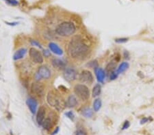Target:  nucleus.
I'll return each instance as SVG.
<instances>
[{"instance_id": "f257e3e1", "label": "nucleus", "mask_w": 154, "mask_h": 135, "mask_svg": "<svg viewBox=\"0 0 154 135\" xmlns=\"http://www.w3.org/2000/svg\"><path fill=\"white\" fill-rule=\"evenodd\" d=\"M90 52L89 47L80 36L72 38L68 45V53L71 58L84 60Z\"/></svg>"}, {"instance_id": "f03ea898", "label": "nucleus", "mask_w": 154, "mask_h": 135, "mask_svg": "<svg viewBox=\"0 0 154 135\" xmlns=\"http://www.w3.org/2000/svg\"><path fill=\"white\" fill-rule=\"evenodd\" d=\"M76 27L72 22L65 21L59 24L56 28V32L60 36H69L75 32Z\"/></svg>"}, {"instance_id": "7ed1b4c3", "label": "nucleus", "mask_w": 154, "mask_h": 135, "mask_svg": "<svg viewBox=\"0 0 154 135\" xmlns=\"http://www.w3.org/2000/svg\"><path fill=\"white\" fill-rule=\"evenodd\" d=\"M47 102L49 105L55 107L58 110L62 109V106H64L63 100L58 94L53 92H49L47 97Z\"/></svg>"}, {"instance_id": "20e7f679", "label": "nucleus", "mask_w": 154, "mask_h": 135, "mask_svg": "<svg viewBox=\"0 0 154 135\" xmlns=\"http://www.w3.org/2000/svg\"><path fill=\"white\" fill-rule=\"evenodd\" d=\"M74 92L76 96L83 101H86L90 97L88 87L84 84H77L74 87Z\"/></svg>"}, {"instance_id": "39448f33", "label": "nucleus", "mask_w": 154, "mask_h": 135, "mask_svg": "<svg viewBox=\"0 0 154 135\" xmlns=\"http://www.w3.org/2000/svg\"><path fill=\"white\" fill-rule=\"evenodd\" d=\"M29 56L32 60L36 64H42L43 62V57L41 52L34 47L30 49Z\"/></svg>"}, {"instance_id": "423d86ee", "label": "nucleus", "mask_w": 154, "mask_h": 135, "mask_svg": "<svg viewBox=\"0 0 154 135\" xmlns=\"http://www.w3.org/2000/svg\"><path fill=\"white\" fill-rule=\"evenodd\" d=\"M79 79L81 83L85 84H92L93 82V74L89 70H84L79 75Z\"/></svg>"}, {"instance_id": "0eeeda50", "label": "nucleus", "mask_w": 154, "mask_h": 135, "mask_svg": "<svg viewBox=\"0 0 154 135\" xmlns=\"http://www.w3.org/2000/svg\"><path fill=\"white\" fill-rule=\"evenodd\" d=\"M51 77V71L46 66H41L36 74V79L40 80L41 79H47Z\"/></svg>"}, {"instance_id": "6e6552de", "label": "nucleus", "mask_w": 154, "mask_h": 135, "mask_svg": "<svg viewBox=\"0 0 154 135\" xmlns=\"http://www.w3.org/2000/svg\"><path fill=\"white\" fill-rule=\"evenodd\" d=\"M63 76L65 80L71 82L76 79L77 73H76V70L73 68H66L64 70Z\"/></svg>"}, {"instance_id": "1a4fd4ad", "label": "nucleus", "mask_w": 154, "mask_h": 135, "mask_svg": "<svg viewBox=\"0 0 154 135\" xmlns=\"http://www.w3.org/2000/svg\"><path fill=\"white\" fill-rule=\"evenodd\" d=\"M32 92L33 94H36L38 96H43L44 95V92H45V88L44 86L41 84V83L36 82L34 83L32 85Z\"/></svg>"}, {"instance_id": "9d476101", "label": "nucleus", "mask_w": 154, "mask_h": 135, "mask_svg": "<svg viewBox=\"0 0 154 135\" xmlns=\"http://www.w3.org/2000/svg\"><path fill=\"white\" fill-rule=\"evenodd\" d=\"M26 104L29 108L30 111H31V113L32 114H36L37 111V106H38V103L37 102V100L35 99L32 98V97H30L27 99L26 100Z\"/></svg>"}, {"instance_id": "9b49d317", "label": "nucleus", "mask_w": 154, "mask_h": 135, "mask_svg": "<svg viewBox=\"0 0 154 135\" xmlns=\"http://www.w3.org/2000/svg\"><path fill=\"white\" fill-rule=\"evenodd\" d=\"M45 109L44 106H41L38 110L37 115V121L39 125H42L45 120Z\"/></svg>"}, {"instance_id": "f8f14e48", "label": "nucleus", "mask_w": 154, "mask_h": 135, "mask_svg": "<svg viewBox=\"0 0 154 135\" xmlns=\"http://www.w3.org/2000/svg\"><path fill=\"white\" fill-rule=\"evenodd\" d=\"M48 46L51 52L55 53L56 55H58V56H62V55L63 54V51H62V49L60 48L57 44L54 42H49Z\"/></svg>"}, {"instance_id": "ddd939ff", "label": "nucleus", "mask_w": 154, "mask_h": 135, "mask_svg": "<svg viewBox=\"0 0 154 135\" xmlns=\"http://www.w3.org/2000/svg\"><path fill=\"white\" fill-rule=\"evenodd\" d=\"M95 75L97 79V81L99 83L104 82V79L106 77V72L102 68H95Z\"/></svg>"}, {"instance_id": "4468645a", "label": "nucleus", "mask_w": 154, "mask_h": 135, "mask_svg": "<svg viewBox=\"0 0 154 135\" xmlns=\"http://www.w3.org/2000/svg\"><path fill=\"white\" fill-rule=\"evenodd\" d=\"M26 53H27V49L26 48H21L18 49L16 52L15 53L14 56H13V60L15 61L21 60L26 56Z\"/></svg>"}, {"instance_id": "2eb2a0df", "label": "nucleus", "mask_w": 154, "mask_h": 135, "mask_svg": "<svg viewBox=\"0 0 154 135\" xmlns=\"http://www.w3.org/2000/svg\"><path fill=\"white\" fill-rule=\"evenodd\" d=\"M52 65L54 68H57L58 70H65L66 67V64L64 63L63 61L60 60V59H54L52 60Z\"/></svg>"}, {"instance_id": "dca6fc26", "label": "nucleus", "mask_w": 154, "mask_h": 135, "mask_svg": "<svg viewBox=\"0 0 154 135\" xmlns=\"http://www.w3.org/2000/svg\"><path fill=\"white\" fill-rule=\"evenodd\" d=\"M77 104V99L76 98L75 96L74 95H71L68 96L66 101V106L69 108H73Z\"/></svg>"}, {"instance_id": "f3484780", "label": "nucleus", "mask_w": 154, "mask_h": 135, "mask_svg": "<svg viewBox=\"0 0 154 135\" xmlns=\"http://www.w3.org/2000/svg\"><path fill=\"white\" fill-rule=\"evenodd\" d=\"M117 66V62L115 61H112L109 64H108L106 68V73H107L108 75H110L113 71L115 70V68Z\"/></svg>"}, {"instance_id": "a211bd4d", "label": "nucleus", "mask_w": 154, "mask_h": 135, "mask_svg": "<svg viewBox=\"0 0 154 135\" xmlns=\"http://www.w3.org/2000/svg\"><path fill=\"white\" fill-rule=\"evenodd\" d=\"M43 128L45 129V130H49L52 126V121L49 117H47L43 121V124H42Z\"/></svg>"}, {"instance_id": "6ab92c4d", "label": "nucleus", "mask_w": 154, "mask_h": 135, "mask_svg": "<svg viewBox=\"0 0 154 135\" xmlns=\"http://www.w3.org/2000/svg\"><path fill=\"white\" fill-rule=\"evenodd\" d=\"M101 92H102V86H101L99 84L95 85L93 89V92H92L93 97L96 98V97L99 96L101 94Z\"/></svg>"}, {"instance_id": "aec40b11", "label": "nucleus", "mask_w": 154, "mask_h": 135, "mask_svg": "<svg viewBox=\"0 0 154 135\" xmlns=\"http://www.w3.org/2000/svg\"><path fill=\"white\" fill-rule=\"evenodd\" d=\"M81 114L82 115L84 116L85 117H87V118H90L93 115V110L89 107L84 108L81 111Z\"/></svg>"}, {"instance_id": "412c9836", "label": "nucleus", "mask_w": 154, "mask_h": 135, "mask_svg": "<svg viewBox=\"0 0 154 135\" xmlns=\"http://www.w3.org/2000/svg\"><path fill=\"white\" fill-rule=\"evenodd\" d=\"M129 67V64L127 62H123L120 64V66L117 70V73L118 74L122 73L123 72H125Z\"/></svg>"}, {"instance_id": "4be33fe9", "label": "nucleus", "mask_w": 154, "mask_h": 135, "mask_svg": "<svg viewBox=\"0 0 154 135\" xmlns=\"http://www.w3.org/2000/svg\"><path fill=\"white\" fill-rule=\"evenodd\" d=\"M101 107H102V101H101L100 99H96L93 102V109L94 111L97 112L100 110Z\"/></svg>"}, {"instance_id": "5701e85b", "label": "nucleus", "mask_w": 154, "mask_h": 135, "mask_svg": "<svg viewBox=\"0 0 154 135\" xmlns=\"http://www.w3.org/2000/svg\"><path fill=\"white\" fill-rule=\"evenodd\" d=\"M4 1L8 4H10L11 5H13V6H15V5H17L19 4V2L17 0H4Z\"/></svg>"}, {"instance_id": "b1692460", "label": "nucleus", "mask_w": 154, "mask_h": 135, "mask_svg": "<svg viewBox=\"0 0 154 135\" xmlns=\"http://www.w3.org/2000/svg\"><path fill=\"white\" fill-rule=\"evenodd\" d=\"M30 43H31V45H32V46H36V47H39L40 49H42L41 45L39 42L37 41V40H30Z\"/></svg>"}, {"instance_id": "393cba45", "label": "nucleus", "mask_w": 154, "mask_h": 135, "mask_svg": "<svg viewBox=\"0 0 154 135\" xmlns=\"http://www.w3.org/2000/svg\"><path fill=\"white\" fill-rule=\"evenodd\" d=\"M118 75H119V74L117 73V71H115H115H113V73H112L109 75L110 80H115V79H117V77H118Z\"/></svg>"}, {"instance_id": "a878e982", "label": "nucleus", "mask_w": 154, "mask_h": 135, "mask_svg": "<svg viewBox=\"0 0 154 135\" xmlns=\"http://www.w3.org/2000/svg\"><path fill=\"white\" fill-rule=\"evenodd\" d=\"M65 115H66V117H68L69 119H71V120H73L74 117H75V115H74V114H73V113L72 111L67 112V113H65Z\"/></svg>"}, {"instance_id": "bb28decb", "label": "nucleus", "mask_w": 154, "mask_h": 135, "mask_svg": "<svg viewBox=\"0 0 154 135\" xmlns=\"http://www.w3.org/2000/svg\"><path fill=\"white\" fill-rule=\"evenodd\" d=\"M75 135H86V132L82 129H79L77 130V132L75 133Z\"/></svg>"}, {"instance_id": "cd10ccee", "label": "nucleus", "mask_w": 154, "mask_h": 135, "mask_svg": "<svg viewBox=\"0 0 154 135\" xmlns=\"http://www.w3.org/2000/svg\"><path fill=\"white\" fill-rule=\"evenodd\" d=\"M127 41V38H118L115 40V42L117 43H123V42H125Z\"/></svg>"}, {"instance_id": "c85d7f7f", "label": "nucleus", "mask_w": 154, "mask_h": 135, "mask_svg": "<svg viewBox=\"0 0 154 135\" xmlns=\"http://www.w3.org/2000/svg\"><path fill=\"white\" fill-rule=\"evenodd\" d=\"M129 126H130V122H129L128 121H125L124 124H123V125L122 129L123 130H125V129L128 128Z\"/></svg>"}, {"instance_id": "c756f323", "label": "nucleus", "mask_w": 154, "mask_h": 135, "mask_svg": "<svg viewBox=\"0 0 154 135\" xmlns=\"http://www.w3.org/2000/svg\"><path fill=\"white\" fill-rule=\"evenodd\" d=\"M49 54H50V53H49L48 51H47V50L44 51V55H45V57H47L48 56H49Z\"/></svg>"}, {"instance_id": "7c9ffc66", "label": "nucleus", "mask_w": 154, "mask_h": 135, "mask_svg": "<svg viewBox=\"0 0 154 135\" xmlns=\"http://www.w3.org/2000/svg\"><path fill=\"white\" fill-rule=\"evenodd\" d=\"M58 131H59V128H58H58H56V130H55L54 132H53V134H52V135H55V134H57V132H58Z\"/></svg>"}, {"instance_id": "2f4dec72", "label": "nucleus", "mask_w": 154, "mask_h": 135, "mask_svg": "<svg viewBox=\"0 0 154 135\" xmlns=\"http://www.w3.org/2000/svg\"><path fill=\"white\" fill-rule=\"evenodd\" d=\"M8 25H16L17 23H6Z\"/></svg>"}, {"instance_id": "473e14b6", "label": "nucleus", "mask_w": 154, "mask_h": 135, "mask_svg": "<svg viewBox=\"0 0 154 135\" xmlns=\"http://www.w3.org/2000/svg\"><path fill=\"white\" fill-rule=\"evenodd\" d=\"M147 120H148L147 119H142V120H141V123H145V121H147Z\"/></svg>"}]
</instances>
